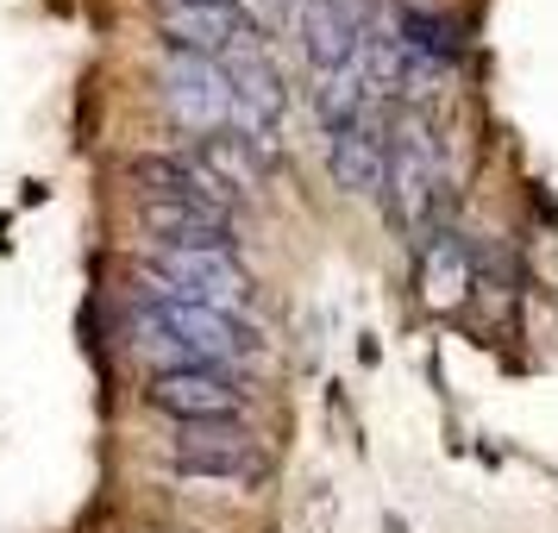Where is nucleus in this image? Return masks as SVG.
Segmentation results:
<instances>
[{
	"mask_svg": "<svg viewBox=\"0 0 558 533\" xmlns=\"http://www.w3.org/2000/svg\"><path fill=\"white\" fill-rule=\"evenodd\" d=\"M327 170H332V182H339L345 195H357V202L383 195V189H389V138H383L377 120H357V126L332 132L327 138Z\"/></svg>",
	"mask_w": 558,
	"mask_h": 533,
	"instance_id": "obj_10",
	"label": "nucleus"
},
{
	"mask_svg": "<svg viewBox=\"0 0 558 533\" xmlns=\"http://www.w3.org/2000/svg\"><path fill=\"white\" fill-rule=\"evenodd\" d=\"M151 270V295H170V302H195L214 307V314H239L252 302V277L239 270L232 252H182V245H157L145 257Z\"/></svg>",
	"mask_w": 558,
	"mask_h": 533,
	"instance_id": "obj_2",
	"label": "nucleus"
},
{
	"mask_svg": "<svg viewBox=\"0 0 558 533\" xmlns=\"http://www.w3.org/2000/svg\"><path fill=\"white\" fill-rule=\"evenodd\" d=\"M414 282H421L427 307H458L471 295V245H464L458 232H433L427 245H421Z\"/></svg>",
	"mask_w": 558,
	"mask_h": 533,
	"instance_id": "obj_12",
	"label": "nucleus"
},
{
	"mask_svg": "<svg viewBox=\"0 0 558 533\" xmlns=\"http://www.w3.org/2000/svg\"><path fill=\"white\" fill-rule=\"evenodd\" d=\"M151 408L157 414H170V421H232L239 414V383L227 371H202V364H189V371H157L151 377Z\"/></svg>",
	"mask_w": 558,
	"mask_h": 533,
	"instance_id": "obj_9",
	"label": "nucleus"
},
{
	"mask_svg": "<svg viewBox=\"0 0 558 533\" xmlns=\"http://www.w3.org/2000/svg\"><path fill=\"white\" fill-rule=\"evenodd\" d=\"M157 76H163V107H170L177 126H189L195 138H220L232 126V107H239L232 101V76L214 57L163 51Z\"/></svg>",
	"mask_w": 558,
	"mask_h": 533,
	"instance_id": "obj_4",
	"label": "nucleus"
},
{
	"mask_svg": "<svg viewBox=\"0 0 558 533\" xmlns=\"http://www.w3.org/2000/svg\"><path fill=\"white\" fill-rule=\"evenodd\" d=\"M307 101H314V113H320V126L327 132H345V126H357V120H371L377 88H371L364 70H327V76H314Z\"/></svg>",
	"mask_w": 558,
	"mask_h": 533,
	"instance_id": "obj_13",
	"label": "nucleus"
},
{
	"mask_svg": "<svg viewBox=\"0 0 558 533\" xmlns=\"http://www.w3.org/2000/svg\"><path fill=\"white\" fill-rule=\"evenodd\" d=\"M177 471L195 483H245L257 471V446L239 421H189L177 439Z\"/></svg>",
	"mask_w": 558,
	"mask_h": 533,
	"instance_id": "obj_6",
	"label": "nucleus"
},
{
	"mask_svg": "<svg viewBox=\"0 0 558 533\" xmlns=\"http://www.w3.org/2000/svg\"><path fill=\"white\" fill-rule=\"evenodd\" d=\"M138 346H151L157 358H170L163 371H227L239 358V320L232 314H214V307H195V302H170V295H151L138 307Z\"/></svg>",
	"mask_w": 558,
	"mask_h": 533,
	"instance_id": "obj_1",
	"label": "nucleus"
},
{
	"mask_svg": "<svg viewBox=\"0 0 558 533\" xmlns=\"http://www.w3.org/2000/svg\"><path fill=\"white\" fill-rule=\"evenodd\" d=\"M145 232L182 252H232V214L195 202H145Z\"/></svg>",
	"mask_w": 558,
	"mask_h": 533,
	"instance_id": "obj_11",
	"label": "nucleus"
},
{
	"mask_svg": "<svg viewBox=\"0 0 558 533\" xmlns=\"http://www.w3.org/2000/svg\"><path fill=\"white\" fill-rule=\"evenodd\" d=\"M446 189V152L433 138L427 113H402L396 120V145H389V195H396V220L421 232L433 220V202Z\"/></svg>",
	"mask_w": 558,
	"mask_h": 533,
	"instance_id": "obj_3",
	"label": "nucleus"
},
{
	"mask_svg": "<svg viewBox=\"0 0 558 533\" xmlns=\"http://www.w3.org/2000/svg\"><path fill=\"white\" fill-rule=\"evenodd\" d=\"M202 163H207V170H214L220 182H227L232 195L257 189V177L270 170V163H264L252 145H245V138H227V132H220V138H202Z\"/></svg>",
	"mask_w": 558,
	"mask_h": 533,
	"instance_id": "obj_14",
	"label": "nucleus"
},
{
	"mask_svg": "<svg viewBox=\"0 0 558 533\" xmlns=\"http://www.w3.org/2000/svg\"><path fill=\"white\" fill-rule=\"evenodd\" d=\"M371 38V7L364 0H302V57L314 76L357 70Z\"/></svg>",
	"mask_w": 558,
	"mask_h": 533,
	"instance_id": "obj_5",
	"label": "nucleus"
},
{
	"mask_svg": "<svg viewBox=\"0 0 558 533\" xmlns=\"http://www.w3.org/2000/svg\"><path fill=\"white\" fill-rule=\"evenodd\" d=\"M132 182L145 189V202H195V207H220V214H232V202H239L227 182L202 163V152L195 157H177V152L132 157Z\"/></svg>",
	"mask_w": 558,
	"mask_h": 533,
	"instance_id": "obj_8",
	"label": "nucleus"
},
{
	"mask_svg": "<svg viewBox=\"0 0 558 533\" xmlns=\"http://www.w3.org/2000/svg\"><path fill=\"white\" fill-rule=\"evenodd\" d=\"M157 32L170 38V51L220 63L252 26H245V13L232 0H157Z\"/></svg>",
	"mask_w": 558,
	"mask_h": 533,
	"instance_id": "obj_7",
	"label": "nucleus"
}]
</instances>
